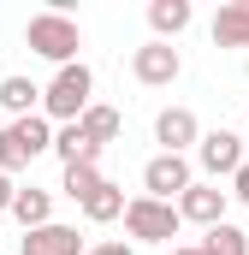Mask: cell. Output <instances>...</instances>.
<instances>
[{
	"label": "cell",
	"mask_w": 249,
	"mask_h": 255,
	"mask_svg": "<svg viewBox=\"0 0 249 255\" xmlns=\"http://www.w3.org/2000/svg\"><path fill=\"white\" fill-rule=\"evenodd\" d=\"M89 95H95V71H89V65H60V77L42 89V107H48V119L77 125L83 107H89Z\"/></svg>",
	"instance_id": "1"
},
{
	"label": "cell",
	"mask_w": 249,
	"mask_h": 255,
	"mask_svg": "<svg viewBox=\"0 0 249 255\" xmlns=\"http://www.w3.org/2000/svg\"><path fill=\"white\" fill-rule=\"evenodd\" d=\"M24 42H30L42 60H54V65H77L83 30H77L65 12H36V18H30V30H24Z\"/></svg>",
	"instance_id": "2"
},
{
	"label": "cell",
	"mask_w": 249,
	"mask_h": 255,
	"mask_svg": "<svg viewBox=\"0 0 249 255\" xmlns=\"http://www.w3.org/2000/svg\"><path fill=\"white\" fill-rule=\"evenodd\" d=\"M42 148H54V130H48V119H42V113L0 125V172H18V166H30Z\"/></svg>",
	"instance_id": "3"
},
{
	"label": "cell",
	"mask_w": 249,
	"mask_h": 255,
	"mask_svg": "<svg viewBox=\"0 0 249 255\" xmlns=\"http://www.w3.org/2000/svg\"><path fill=\"white\" fill-rule=\"evenodd\" d=\"M178 226H184V220H178L172 202H154V196H130V202H124V232L142 238V244H172Z\"/></svg>",
	"instance_id": "4"
},
{
	"label": "cell",
	"mask_w": 249,
	"mask_h": 255,
	"mask_svg": "<svg viewBox=\"0 0 249 255\" xmlns=\"http://www.w3.org/2000/svg\"><path fill=\"white\" fill-rule=\"evenodd\" d=\"M130 71H136V83H142V89H166V83H178L184 60H178V48H172V42H148V48H136V54H130Z\"/></svg>",
	"instance_id": "5"
},
{
	"label": "cell",
	"mask_w": 249,
	"mask_h": 255,
	"mask_svg": "<svg viewBox=\"0 0 249 255\" xmlns=\"http://www.w3.org/2000/svg\"><path fill=\"white\" fill-rule=\"evenodd\" d=\"M142 184H148L154 202H178L196 178H190V160H184V154H154V160L142 166Z\"/></svg>",
	"instance_id": "6"
},
{
	"label": "cell",
	"mask_w": 249,
	"mask_h": 255,
	"mask_svg": "<svg viewBox=\"0 0 249 255\" xmlns=\"http://www.w3.org/2000/svg\"><path fill=\"white\" fill-rule=\"evenodd\" d=\"M196 154H202V166L220 178V172H238L244 166V136L238 130H208V136H196Z\"/></svg>",
	"instance_id": "7"
},
{
	"label": "cell",
	"mask_w": 249,
	"mask_h": 255,
	"mask_svg": "<svg viewBox=\"0 0 249 255\" xmlns=\"http://www.w3.org/2000/svg\"><path fill=\"white\" fill-rule=\"evenodd\" d=\"M24 255H83V238H77V226H60V220H48V226H36V232H24Z\"/></svg>",
	"instance_id": "8"
},
{
	"label": "cell",
	"mask_w": 249,
	"mask_h": 255,
	"mask_svg": "<svg viewBox=\"0 0 249 255\" xmlns=\"http://www.w3.org/2000/svg\"><path fill=\"white\" fill-rule=\"evenodd\" d=\"M178 220H196V226H220L226 220V190H214V184H190L178 202Z\"/></svg>",
	"instance_id": "9"
},
{
	"label": "cell",
	"mask_w": 249,
	"mask_h": 255,
	"mask_svg": "<svg viewBox=\"0 0 249 255\" xmlns=\"http://www.w3.org/2000/svg\"><path fill=\"white\" fill-rule=\"evenodd\" d=\"M154 136L166 142L160 154H184V148L202 136V130H196V113H190V107H166V113L154 119Z\"/></svg>",
	"instance_id": "10"
},
{
	"label": "cell",
	"mask_w": 249,
	"mask_h": 255,
	"mask_svg": "<svg viewBox=\"0 0 249 255\" xmlns=\"http://www.w3.org/2000/svg\"><path fill=\"white\" fill-rule=\"evenodd\" d=\"M214 42L220 48H249V0H232L214 12Z\"/></svg>",
	"instance_id": "11"
},
{
	"label": "cell",
	"mask_w": 249,
	"mask_h": 255,
	"mask_svg": "<svg viewBox=\"0 0 249 255\" xmlns=\"http://www.w3.org/2000/svg\"><path fill=\"white\" fill-rule=\"evenodd\" d=\"M54 154H60L65 166H101V148H95L77 125H60V130H54Z\"/></svg>",
	"instance_id": "12"
},
{
	"label": "cell",
	"mask_w": 249,
	"mask_h": 255,
	"mask_svg": "<svg viewBox=\"0 0 249 255\" xmlns=\"http://www.w3.org/2000/svg\"><path fill=\"white\" fill-rule=\"evenodd\" d=\"M77 130L95 142V148H107V142H119V130H124V119H119V107H83V119H77Z\"/></svg>",
	"instance_id": "13"
},
{
	"label": "cell",
	"mask_w": 249,
	"mask_h": 255,
	"mask_svg": "<svg viewBox=\"0 0 249 255\" xmlns=\"http://www.w3.org/2000/svg\"><path fill=\"white\" fill-rule=\"evenodd\" d=\"M36 101H42V89H36L30 77H6V83H0V107H6L12 119H30Z\"/></svg>",
	"instance_id": "14"
},
{
	"label": "cell",
	"mask_w": 249,
	"mask_h": 255,
	"mask_svg": "<svg viewBox=\"0 0 249 255\" xmlns=\"http://www.w3.org/2000/svg\"><path fill=\"white\" fill-rule=\"evenodd\" d=\"M196 255H249V232H238V226H208V238L196 244Z\"/></svg>",
	"instance_id": "15"
},
{
	"label": "cell",
	"mask_w": 249,
	"mask_h": 255,
	"mask_svg": "<svg viewBox=\"0 0 249 255\" xmlns=\"http://www.w3.org/2000/svg\"><path fill=\"white\" fill-rule=\"evenodd\" d=\"M148 24H154V42L178 36L190 24V0H154V6H148Z\"/></svg>",
	"instance_id": "16"
},
{
	"label": "cell",
	"mask_w": 249,
	"mask_h": 255,
	"mask_svg": "<svg viewBox=\"0 0 249 255\" xmlns=\"http://www.w3.org/2000/svg\"><path fill=\"white\" fill-rule=\"evenodd\" d=\"M12 214L24 220V232H36V226H48L54 202H48V190H36V184H30V190H18V196H12Z\"/></svg>",
	"instance_id": "17"
},
{
	"label": "cell",
	"mask_w": 249,
	"mask_h": 255,
	"mask_svg": "<svg viewBox=\"0 0 249 255\" xmlns=\"http://www.w3.org/2000/svg\"><path fill=\"white\" fill-rule=\"evenodd\" d=\"M83 214H89L95 226H107V220H119V214H124V190H119V184H107V178H101V190H95L89 202H83Z\"/></svg>",
	"instance_id": "18"
},
{
	"label": "cell",
	"mask_w": 249,
	"mask_h": 255,
	"mask_svg": "<svg viewBox=\"0 0 249 255\" xmlns=\"http://www.w3.org/2000/svg\"><path fill=\"white\" fill-rule=\"evenodd\" d=\"M60 190L71 196V202H89V196L101 190V166H65V178H60Z\"/></svg>",
	"instance_id": "19"
},
{
	"label": "cell",
	"mask_w": 249,
	"mask_h": 255,
	"mask_svg": "<svg viewBox=\"0 0 249 255\" xmlns=\"http://www.w3.org/2000/svg\"><path fill=\"white\" fill-rule=\"evenodd\" d=\"M232 196H238V202H244V208H249V160H244V166H238V172H232Z\"/></svg>",
	"instance_id": "20"
},
{
	"label": "cell",
	"mask_w": 249,
	"mask_h": 255,
	"mask_svg": "<svg viewBox=\"0 0 249 255\" xmlns=\"http://www.w3.org/2000/svg\"><path fill=\"white\" fill-rule=\"evenodd\" d=\"M12 196H18V184H12V178H6V172H0V214H6V208H12Z\"/></svg>",
	"instance_id": "21"
},
{
	"label": "cell",
	"mask_w": 249,
	"mask_h": 255,
	"mask_svg": "<svg viewBox=\"0 0 249 255\" xmlns=\"http://www.w3.org/2000/svg\"><path fill=\"white\" fill-rule=\"evenodd\" d=\"M83 255H130L124 244H95V250H83Z\"/></svg>",
	"instance_id": "22"
},
{
	"label": "cell",
	"mask_w": 249,
	"mask_h": 255,
	"mask_svg": "<svg viewBox=\"0 0 249 255\" xmlns=\"http://www.w3.org/2000/svg\"><path fill=\"white\" fill-rule=\"evenodd\" d=\"M172 255H196V250H172Z\"/></svg>",
	"instance_id": "23"
}]
</instances>
